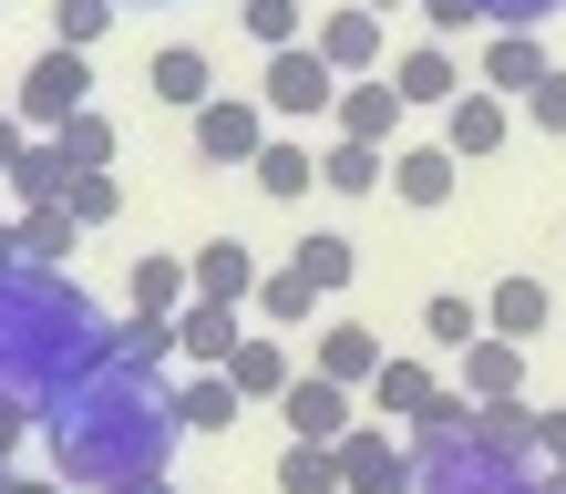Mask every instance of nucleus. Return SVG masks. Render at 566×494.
<instances>
[{
	"mask_svg": "<svg viewBox=\"0 0 566 494\" xmlns=\"http://www.w3.org/2000/svg\"><path fill=\"white\" fill-rule=\"evenodd\" d=\"M186 422H176V381H145V371H83L62 402L42 412V453H52V484L73 494H135L165 484Z\"/></svg>",
	"mask_w": 566,
	"mask_h": 494,
	"instance_id": "1",
	"label": "nucleus"
},
{
	"mask_svg": "<svg viewBox=\"0 0 566 494\" xmlns=\"http://www.w3.org/2000/svg\"><path fill=\"white\" fill-rule=\"evenodd\" d=\"M104 360H114V319L73 288V269H0V402L52 412Z\"/></svg>",
	"mask_w": 566,
	"mask_h": 494,
	"instance_id": "2",
	"label": "nucleus"
},
{
	"mask_svg": "<svg viewBox=\"0 0 566 494\" xmlns=\"http://www.w3.org/2000/svg\"><path fill=\"white\" fill-rule=\"evenodd\" d=\"M412 494H556L536 453H494L474 433H412Z\"/></svg>",
	"mask_w": 566,
	"mask_h": 494,
	"instance_id": "3",
	"label": "nucleus"
},
{
	"mask_svg": "<svg viewBox=\"0 0 566 494\" xmlns=\"http://www.w3.org/2000/svg\"><path fill=\"white\" fill-rule=\"evenodd\" d=\"M258 104H269V124H319V114H340V73L319 62V42L269 52V73H258Z\"/></svg>",
	"mask_w": 566,
	"mask_h": 494,
	"instance_id": "4",
	"label": "nucleus"
},
{
	"mask_svg": "<svg viewBox=\"0 0 566 494\" xmlns=\"http://www.w3.org/2000/svg\"><path fill=\"white\" fill-rule=\"evenodd\" d=\"M11 114L31 124V135H62L73 114H93V62L52 42V52H42V62L21 73V104H11Z\"/></svg>",
	"mask_w": 566,
	"mask_h": 494,
	"instance_id": "5",
	"label": "nucleus"
},
{
	"mask_svg": "<svg viewBox=\"0 0 566 494\" xmlns=\"http://www.w3.org/2000/svg\"><path fill=\"white\" fill-rule=\"evenodd\" d=\"M310 42H319V62H329L340 83L391 73V31H381V11H360V0H350V11H319V31H310Z\"/></svg>",
	"mask_w": 566,
	"mask_h": 494,
	"instance_id": "6",
	"label": "nucleus"
},
{
	"mask_svg": "<svg viewBox=\"0 0 566 494\" xmlns=\"http://www.w3.org/2000/svg\"><path fill=\"white\" fill-rule=\"evenodd\" d=\"M196 124V155L207 165H258L269 155V104H248V93H217L207 114H186Z\"/></svg>",
	"mask_w": 566,
	"mask_h": 494,
	"instance_id": "7",
	"label": "nucleus"
},
{
	"mask_svg": "<svg viewBox=\"0 0 566 494\" xmlns=\"http://www.w3.org/2000/svg\"><path fill=\"white\" fill-rule=\"evenodd\" d=\"M279 412H289V443H350L360 422H350V391L340 381H319V371H298L279 391Z\"/></svg>",
	"mask_w": 566,
	"mask_h": 494,
	"instance_id": "8",
	"label": "nucleus"
},
{
	"mask_svg": "<svg viewBox=\"0 0 566 494\" xmlns=\"http://www.w3.org/2000/svg\"><path fill=\"white\" fill-rule=\"evenodd\" d=\"M484 329H494V340H546V329H556V288H546L536 269L494 278V288H484Z\"/></svg>",
	"mask_w": 566,
	"mask_h": 494,
	"instance_id": "9",
	"label": "nucleus"
},
{
	"mask_svg": "<svg viewBox=\"0 0 566 494\" xmlns=\"http://www.w3.org/2000/svg\"><path fill=\"white\" fill-rule=\"evenodd\" d=\"M381 360H391V350H381V329H371V319H329L310 371H319V381H340V391H371V381H381Z\"/></svg>",
	"mask_w": 566,
	"mask_h": 494,
	"instance_id": "10",
	"label": "nucleus"
},
{
	"mask_svg": "<svg viewBox=\"0 0 566 494\" xmlns=\"http://www.w3.org/2000/svg\"><path fill=\"white\" fill-rule=\"evenodd\" d=\"M340 484L350 494H412V453L381 433V422H360V433L340 443Z\"/></svg>",
	"mask_w": 566,
	"mask_h": 494,
	"instance_id": "11",
	"label": "nucleus"
},
{
	"mask_svg": "<svg viewBox=\"0 0 566 494\" xmlns=\"http://www.w3.org/2000/svg\"><path fill=\"white\" fill-rule=\"evenodd\" d=\"M186 269H196V299H227V309L258 299V278H269L248 238H207V248H186Z\"/></svg>",
	"mask_w": 566,
	"mask_h": 494,
	"instance_id": "12",
	"label": "nucleus"
},
{
	"mask_svg": "<svg viewBox=\"0 0 566 494\" xmlns=\"http://www.w3.org/2000/svg\"><path fill=\"white\" fill-rule=\"evenodd\" d=\"M145 93H155V104H176V114H207L217 104V62L196 52V42H165L145 62Z\"/></svg>",
	"mask_w": 566,
	"mask_h": 494,
	"instance_id": "13",
	"label": "nucleus"
},
{
	"mask_svg": "<svg viewBox=\"0 0 566 494\" xmlns=\"http://www.w3.org/2000/svg\"><path fill=\"white\" fill-rule=\"evenodd\" d=\"M505 135H515V114H505V93H484V83H463L453 104H443V145H453V165H463V155H494Z\"/></svg>",
	"mask_w": 566,
	"mask_h": 494,
	"instance_id": "14",
	"label": "nucleus"
},
{
	"mask_svg": "<svg viewBox=\"0 0 566 494\" xmlns=\"http://www.w3.org/2000/svg\"><path fill=\"white\" fill-rule=\"evenodd\" d=\"M546 73H556V52L536 42V31H494L484 62H474V83H484V93H536Z\"/></svg>",
	"mask_w": 566,
	"mask_h": 494,
	"instance_id": "15",
	"label": "nucleus"
},
{
	"mask_svg": "<svg viewBox=\"0 0 566 494\" xmlns=\"http://www.w3.org/2000/svg\"><path fill=\"white\" fill-rule=\"evenodd\" d=\"M463 402H515V391H525V340H494V329H484V340L474 350H463Z\"/></svg>",
	"mask_w": 566,
	"mask_h": 494,
	"instance_id": "16",
	"label": "nucleus"
},
{
	"mask_svg": "<svg viewBox=\"0 0 566 494\" xmlns=\"http://www.w3.org/2000/svg\"><path fill=\"white\" fill-rule=\"evenodd\" d=\"M391 93H402V104H453V93H463L453 42H412V52H391Z\"/></svg>",
	"mask_w": 566,
	"mask_h": 494,
	"instance_id": "17",
	"label": "nucleus"
},
{
	"mask_svg": "<svg viewBox=\"0 0 566 494\" xmlns=\"http://www.w3.org/2000/svg\"><path fill=\"white\" fill-rule=\"evenodd\" d=\"M176 350L196 360V371H227V360L248 350V329H238V309H227V299H196V309L176 319Z\"/></svg>",
	"mask_w": 566,
	"mask_h": 494,
	"instance_id": "18",
	"label": "nucleus"
},
{
	"mask_svg": "<svg viewBox=\"0 0 566 494\" xmlns=\"http://www.w3.org/2000/svg\"><path fill=\"white\" fill-rule=\"evenodd\" d=\"M412 104L391 93V73H371V83H340V135L350 145H391V124H402Z\"/></svg>",
	"mask_w": 566,
	"mask_h": 494,
	"instance_id": "19",
	"label": "nucleus"
},
{
	"mask_svg": "<svg viewBox=\"0 0 566 494\" xmlns=\"http://www.w3.org/2000/svg\"><path fill=\"white\" fill-rule=\"evenodd\" d=\"M289 269H298V278H310V288H319V299H340V288L360 278V248L340 238V227H310V238H298V248H289Z\"/></svg>",
	"mask_w": 566,
	"mask_h": 494,
	"instance_id": "20",
	"label": "nucleus"
},
{
	"mask_svg": "<svg viewBox=\"0 0 566 494\" xmlns=\"http://www.w3.org/2000/svg\"><path fill=\"white\" fill-rule=\"evenodd\" d=\"M135 309H145V319H186V309H196V269L145 248V257H135Z\"/></svg>",
	"mask_w": 566,
	"mask_h": 494,
	"instance_id": "21",
	"label": "nucleus"
},
{
	"mask_svg": "<svg viewBox=\"0 0 566 494\" xmlns=\"http://www.w3.org/2000/svg\"><path fill=\"white\" fill-rule=\"evenodd\" d=\"M391 196L402 207H443L453 196V145H402L391 155Z\"/></svg>",
	"mask_w": 566,
	"mask_h": 494,
	"instance_id": "22",
	"label": "nucleus"
},
{
	"mask_svg": "<svg viewBox=\"0 0 566 494\" xmlns=\"http://www.w3.org/2000/svg\"><path fill=\"white\" fill-rule=\"evenodd\" d=\"M432 402H443V381H432L422 360H381V381H371V412L381 422H422Z\"/></svg>",
	"mask_w": 566,
	"mask_h": 494,
	"instance_id": "23",
	"label": "nucleus"
},
{
	"mask_svg": "<svg viewBox=\"0 0 566 494\" xmlns=\"http://www.w3.org/2000/svg\"><path fill=\"white\" fill-rule=\"evenodd\" d=\"M248 186H258V196H279V207H298V196L319 186V155H310V145H289V135H269V155L248 165Z\"/></svg>",
	"mask_w": 566,
	"mask_h": 494,
	"instance_id": "24",
	"label": "nucleus"
},
{
	"mask_svg": "<svg viewBox=\"0 0 566 494\" xmlns=\"http://www.w3.org/2000/svg\"><path fill=\"white\" fill-rule=\"evenodd\" d=\"M165 360H186V350H176V319H145V309H135V319L114 329V371H145V381H165Z\"/></svg>",
	"mask_w": 566,
	"mask_h": 494,
	"instance_id": "25",
	"label": "nucleus"
},
{
	"mask_svg": "<svg viewBox=\"0 0 566 494\" xmlns=\"http://www.w3.org/2000/svg\"><path fill=\"white\" fill-rule=\"evenodd\" d=\"M176 422L186 433H227V422H238V381L227 371H186L176 381Z\"/></svg>",
	"mask_w": 566,
	"mask_h": 494,
	"instance_id": "26",
	"label": "nucleus"
},
{
	"mask_svg": "<svg viewBox=\"0 0 566 494\" xmlns=\"http://www.w3.org/2000/svg\"><path fill=\"white\" fill-rule=\"evenodd\" d=\"M319 186H329V196H381V186H391V155H381V145H350V135H340V145L319 155Z\"/></svg>",
	"mask_w": 566,
	"mask_h": 494,
	"instance_id": "27",
	"label": "nucleus"
},
{
	"mask_svg": "<svg viewBox=\"0 0 566 494\" xmlns=\"http://www.w3.org/2000/svg\"><path fill=\"white\" fill-rule=\"evenodd\" d=\"M422 329H432V350H453V360H463V350L484 340V309L463 299V288H432V299H422Z\"/></svg>",
	"mask_w": 566,
	"mask_h": 494,
	"instance_id": "28",
	"label": "nucleus"
},
{
	"mask_svg": "<svg viewBox=\"0 0 566 494\" xmlns=\"http://www.w3.org/2000/svg\"><path fill=\"white\" fill-rule=\"evenodd\" d=\"M227 381H238V402H279L298 371H289V350H279V340H248L238 360H227Z\"/></svg>",
	"mask_w": 566,
	"mask_h": 494,
	"instance_id": "29",
	"label": "nucleus"
},
{
	"mask_svg": "<svg viewBox=\"0 0 566 494\" xmlns=\"http://www.w3.org/2000/svg\"><path fill=\"white\" fill-rule=\"evenodd\" d=\"M279 494H350L340 484V443H289L279 453Z\"/></svg>",
	"mask_w": 566,
	"mask_h": 494,
	"instance_id": "30",
	"label": "nucleus"
},
{
	"mask_svg": "<svg viewBox=\"0 0 566 494\" xmlns=\"http://www.w3.org/2000/svg\"><path fill=\"white\" fill-rule=\"evenodd\" d=\"M238 21H248V42H269V52L310 42V0H238Z\"/></svg>",
	"mask_w": 566,
	"mask_h": 494,
	"instance_id": "31",
	"label": "nucleus"
},
{
	"mask_svg": "<svg viewBox=\"0 0 566 494\" xmlns=\"http://www.w3.org/2000/svg\"><path fill=\"white\" fill-rule=\"evenodd\" d=\"M73 238H83L73 207H31V217H21V269H62V257H73Z\"/></svg>",
	"mask_w": 566,
	"mask_h": 494,
	"instance_id": "32",
	"label": "nucleus"
},
{
	"mask_svg": "<svg viewBox=\"0 0 566 494\" xmlns=\"http://www.w3.org/2000/svg\"><path fill=\"white\" fill-rule=\"evenodd\" d=\"M62 165H73V176H104V165H114V114L104 104H93V114H73V124H62Z\"/></svg>",
	"mask_w": 566,
	"mask_h": 494,
	"instance_id": "33",
	"label": "nucleus"
},
{
	"mask_svg": "<svg viewBox=\"0 0 566 494\" xmlns=\"http://www.w3.org/2000/svg\"><path fill=\"white\" fill-rule=\"evenodd\" d=\"M536 422H546V412H525V391H515V402H474V443H494V453H536Z\"/></svg>",
	"mask_w": 566,
	"mask_h": 494,
	"instance_id": "34",
	"label": "nucleus"
},
{
	"mask_svg": "<svg viewBox=\"0 0 566 494\" xmlns=\"http://www.w3.org/2000/svg\"><path fill=\"white\" fill-rule=\"evenodd\" d=\"M114 11H124V0H52V42L62 52H93L114 31Z\"/></svg>",
	"mask_w": 566,
	"mask_h": 494,
	"instance_id": "35",
	"label": "nucleus"
},
{
	"mask_svg": "<svg viewBox=\"0 0 566 494\" xmlns=\"http://www.w3.org/2000/svg\"><path fill=\"white\" fill-rule=\"evenodd\" d=\"M258 309H269L279 329H298V319H310V309H319V288H310V278H298V269H269V278H258Z\"/></svg>",
	"mask_w": 566,
	"mask_h": 494,
	"instance_id": "36",
	"label": "nucleus"
},
{
	"mask_svg": "<svg viewBox=\"0 0 566 494\" xmlns=\"http://www.w3.org/2000/svg\"><path fill=\"white\" fill-rule=\"evenodd\" d=\"M62 207H73V227H104V217L124 207V186H114V165H104V176H73V196H62Z\"/></svg>",
	"mask_w": 566,
	"mask_h": 494,
	"instance_id": "37",
	"label": "nucleus"
},
{
	"mask_svg": "<svg viewBox=\"0 0 566 494\" xmlns=\"http://www.w3.org/2000/svg\"><path fill=\"white\" fill-rule=\"evenodd\" d=\"M525 124H536V135H566V62H556L536 93H525Z\"/></svg>",
	"mask_w": 566,
	"mask_h": 494,
	"instance_id": "38",
	"label": "nucleus"
},
{
	"mask_svg": "<svg viewBox=\"0 0 566 494\" xmlns=\"http://www.w3.org/2000/svg\"><path fill=\"white\" fill-rule=\"evenodd\" d=\"M412 11L432 21V42H463V31L484 21V0H412Z\"/></svg>",
	"mask_w": 566,
	"mask_h": 494,
	"instance_id": "39",
	"label": "nucleus"
},
{
	"mask_svg": "<svg viewBox=\"0 0 566 494\" xmlns=\"http://www.w3.org/2000/svg\"><path fill=\"white\" fill-rule=\"evenodd\" d=\"M556 11H566V0H484L494 31H536V21H556Z\"/></svg>",
	"mask_w": 566,
	"mask_h": 494,
	"instance_id": "40",
	"label": "nucleus"
},
{
	"mask_svg": "<svg viewBox=\"0 0 566 494\" xmlns=\"http://www.w3.org/2000/svg\"><path fill=\"white\" fill-rule=\"evenodd\" d=\"M31 145H42V135H31L21 114H0V176H21V155H31Z\"/></svg>",
	"mask_w": 566,
	"mask_h": 494,
	"instance_id": "41",
	"label": "nucleus"
},
{
	"mask_svg": "<svg viewBox=\"0 0 566 494\" xmlns=\"http://www.w3.org/2000/svg\"><path fill=\"white\" fill-rule=\"evenodd\" d=\"M536 464H546V474H566V412H546V422H536Z\"/></svg>",
	"mask_w": 566,
	"mask_h": 494,
	"instance_id": "42",
	"label": "nucleus"
},
{
	"mask_svg": "<svg viewBox=\"0 0 566 494\" xmlns=\"http://www.w3.org/2000/svg\"><path fill=\"white\" fill-rule=\"evenodd\" d=\"M0 269H21V227L11 217H0Z\"/></svg>",
	"mask_w": 566,
	"mask_h": 494,
	"instance_id": "43",
	"label": "nucleus"
},
{
	"mask_svg": "<svg viewBox=\"0 0 566 494\" xmlns=\"http://www.w3.org/2000/svg\"><path fill=\"white\" fill-rule=\"evenodd\" d=\"M11 494H73V484H52V474H42V484H11Z\"/></svg>",
	"mask_w": 566,
	"mask_h": 494,
	"instance_id": "44",
	"label": "nucleus"
},
{
	"mask_svg": "<svg viewBox=\"0 0 566 494\" xmlns=\"http://www.w3.org/2000/svg\"><path fill=\"white\" fill-rule=\"evenodd\" d=\"M360 11H412V0H360Z\"/></svg>",
	"mask_w": 566,
	"mask_h": 494,
	"instance_id": "45",
	"label": "nucleus"
},
{
	"mask_svg": "<svg viewBox=\"0 0 566 494\" xmlns=\"http://www.w3.org/2000/svg\"><path fill=\"white\" fill-rule=\"evenodd\" d=\"M135 494H176V484H135Z\"/></svg>",
	"mask_w": 566,
	"mask_h": 494,
	"instance_id": "46",
	"label": "nucleus"
},
{
	"mask_svg": "<svg viewBox=\"0 0 566 494\" xmlns=\"http://www.w3.org/2000/svg\"><path fill=\"white\" fill-rule=\"evenodd\" d=\"M0 494H11V474H0Z\"/></svg>",
	"mask_w": 566,
	"mask_h": 494,
	"instance_id": "47",
	"label": "nucleus"
},
{
	"mask_svg": "<svg viewBox=\"0 0 566 494\" xmlns=\"http://www.w3.org/2000/svg\"><path fill=\"white\" fill-rule=\"evenodd\" d=\"M145 11H165V0H145Z\"/></svg>",
	"mask_w": 566,
	"mask_h": 494,
	"instance_id": "48",
	"label": "nucleus"
},
{
	"mask_svg": "<svg viewBox=\"0 0 566 494\" xmlns=\"http://www.w3.org/2000/svg\"><path fill=\"white\" fill-rule=\"evenodd\" d=\"M0 186H11V176H0Z\"/></svg>",
	"mask_w": 566,
	"mask_h": 494,
	"instance_id": "49",
	"label": "nucleus"
}]
</instances>
